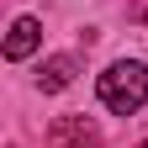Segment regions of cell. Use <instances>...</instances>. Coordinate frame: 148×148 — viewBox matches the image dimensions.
<instances>
[{
    "instance_id": "3957f363",
    "label": "cell",
    "mask_w": 148,
    "mask_h": 148,
    "mask_svg": "<svg viewBox=\"0 0 148 148\" xmlns=\"http://www.w3.org/2000/svg\"><path fill=\"white\" fill-rule=\"evenodd\" d=\"M74 74H79V58H74V53H53V58L42 64V74H37V85L53 95V90H69L74 85Z\"/></svg>"
},
{
    "instance_id": "5b68a950",
    "label": "cell",
    "mask_w": 148,
    "mask_h": 148,
    "mask_svg": "<svg viewBox=\"0 0 148 148\" xmlns=\"http://www.w3.org/2000/svg\"><path fill=\"white\" fill-rule=\"evenodd\" d=\"M138 148H148V138H143V143H138Z\"/></svg>"
},
{
    "instance_id": "6da1fadb",
    "label": "cell",
    "mask_w": 148,
    "mask_h": 148,
    "mask_svg": "<svg viewBox=\"0 0 148 148\" xmlns=\"http://www.w3.org/2000/svg\"><path fill=\"white\" fill-rule=\"evenodd\" d=\"M95 90H101V106H106V111L132 116V111H143V106H148V64H138V58L111 64L101 79H95Z\"/></svg>"
},
{
    "instance_id": "277c9868",
    "label": "cell",
    "mask_w": 148,
    "mask_h": 148,
    "mask_svg": "<svg viewBox=\"0 0 148 148\" xmlns=\"http://www.w3.org/2000/svg\"><path fill=\"white\" fill-rule=\"evenodd\" d=\"M48 143L53 148H69V143H95V122H85V116H69V122H58V127H53V132H48Z\"/></svg>"
},
{
    "instance_id": "7a4b0ae2",
    "label": "cell",
    "mask_w": 148,
    "mask_h": 148,
    "mask_svg": "<svg viewBox=\"0 0 148 148\" xmlns=\"http://www.w3.org/2000/svg\"><path fill=\"white\" fill-rule=\"evenodd\" d=\"M37 42H42V21H37V16H16V21H11V37H5V58L11 64L32 58Z\"/></svg>"
},
{
    "instance_id": "8992f818",
    "label": "cell",
    "mask_w": 148,
    "mask_h": 148,
    "mask_svg": "<svg viewBox=\"0 0 148 148\" xmlns=\"http://www.w3.org/2000/svg\"><path fill=\"white\" fill-rule=\"evenodd\" d=\"M90 148H95V143H90Z\"/></svg>"
}]
</instances>
